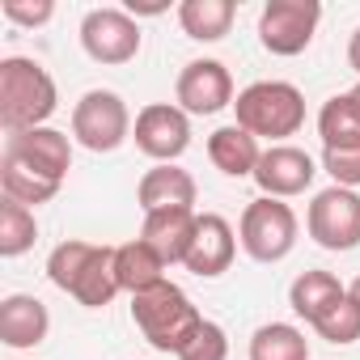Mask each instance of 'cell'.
<instances>
[{
	"label": "cell",
	"instance_id": "cell-1",
	"mask_svg": "<svg viewBox=\"0 0 360 360\" xmlns=\"http://www.w3.org/2000/svg\"><path fill=\"white\" fill-rule=\"evenodd\" d=\"M47 280L72 301H81L85 309H102L123 292L115 276V246H98L81 238H68L47 255Z\"/></svg>",
	"mask_w": 360,
	"mask_h": 360
},
{
	"label": "cell",
	"instance_id": "cell-2",
	"mask_svg": "<svg viewBox=\"0 0 360 360\" xmlns=\"http://www.w3.org/2000/svg\"><path fill=\"white\" fill-rule=\"evenodd\" d=\"M56 106H60L56 77L39 60H26V56L0 60V127H5V136L47 127Z\"/></svg>",
	"mask_w": 360,
	"mask_h": 360
},
{
	"label": "cell",
	"instance_id": "cell-3",
	"mask_svg": "<svg viewBox=\"0 0 360 360\" xmlns=\"http://www.w3.org/2000/svg\"><path fill=\"white\" fill-rule=\"evenodd\" d=\"M131 322H136V330L157 352H174L178 356V352L187 347V339L200 330L204 314L195 309V301L178 288L174 280H161L148 292H136L131 297Z\"/></svg>",
	"mask_w": 360,
	"mask_h": 360
},
{
	"label": "cell",
	"instance_id": "cell-4",
	"mask_svg": "<svg viewBox=\"0 0 360 360\" xmlns=\"http://www.w3.org/2000/svg\"><path fill=\"white\" fill-rule=\"evenodd\" d=\"M233 110H238V127L271 144H284L305 127V94L292 81H255L238 94Z\"/></svg>",
	"mask_w": 360,
	"mask_h": 360
},
{
	"label": "cell",
	"instance_id": "cell-5",
	"mask_svg": "<svg viewBox=\"0 0 360 360\" xmlns=\"http://www.w3.org/2000/svg\"><path fill=\"white\" fill-rule=\"evenodd\" d=\"M297 233H301L297 212L284 200H271V195H259L255 204H246V212L238 221V242L255 263L288 259L292 246H297Z\"/></svg>",
	"mask_w": 360,
	"mask_h": 360
},
{
	"label": "cell",
	"instance_id": "cell-6",
	"mask_svg": "<svg viewBox=\"0 0 360 360\" xmlns=\"http://www.w3.org/2000/svg\"><path fill=\"white\" fill-rule=\"evenodd\" d=\"M131 136V110L115 89H89L72 106V140L89 153H115Z\"/></svg>",
	"mask_w": 360,
	"mask_h": 360
},
{
	"label": "cell",
	"instance_id": "cell-7",
	"mask_svg": "<svg viewBox=\"0 0 360 360\" xmlns=\"http://www.w3.org/2000/svg\"><path fill=\"white\" fill-rule=\"evenodd\" d=\"M322 22V5L318 0H267L259 13V43L271 56H301Z\"/></svg>",
	"mask_w": 360,
	"mask_h": 360
},
{
	"label": "cell",
	"instance_id": "cell-8",
	"mask_svg": "<svg viewBox=\"0 0 360 360\" xmlns=\"http://www.w3.org/2000/svg\"><path fill=\"white\" fill-rule=\"evenodd\" d=\"M305 229L322 250H356L360 246V195L347 187H326L314 195L309 212H305Z\"/></svg>",
	"mask_w": 360,
	"mask_h": 360
},
{
	"label": "cell",
	"instance_id": "cell-9",
	"mask_svg": "<svg viewBox=\"0 0 360 360\" xmlns=\"http://www.w3.org/2000/svg\"><path fill=\"white\" fill-rule=\"evenodd\" d=\"M131 140L136 148L157 161V165H174L191 148V115L178 106V102H148L140 115H136V127H131Z\"/></svg>",
	"mask_w": 360,
	"mask_h": 360
},
{
	"label": "cell",
	"instance_id": "cell-10",
	"mask_svg": "<svg viewBox=\"0 0 360 360\" xmlns=\"http://www.w3.org/2000/svg\"><path fill=\"white\" fill-rule=\"evenodd\" d=\"M140 22L127 9H89L81 18V47L94 64H127L140 56Z\"/></svg>",
	"mask_w": 360,
	"mask_h": 360
},
{
	"label": "cell",
	"instance_id": "cell-11",
	"mask_svg": "<svg viewBox=\"0 0 360 360\" xmlns=\"http://www.w3.org/2000/svg\"><path fill=\"white\" fill-rule=\"evenodd\" d=\"M174 102L187 115H217L233 106V77L221 60H191L174 81Z\"/></svg>",
	"mask_w": 360,
	"mask_h": 360
},
{
	"label": "cell",
	"instance_id": "cell-12",
	"mask_svg": "<svg viewBox=\"0 0 360 360\" xmlns=\"http://www.w3.org/2000/svg\"><path fill=\"white\" fill-rule=\"evenodd\" d=\"M314 174H318V161L305 148H297V144H271L259 157L255 183L271 200H292V195H301V191L314 187Z\"/></svg>",
	"mask_w": 360,
	"mask_h": 360
},
{
	"label": "cell",
	"instance_id": "cell-13",
	"mask_svg": "<svg viewBox=\"0 0 360 360\" xmlns=\"http://www.w3.org/2000/svg\"><path fill=\"white\" fill-rule=\"evenodd\" d=\"M233 255H238V233L233 225L221 217V212H204L195 221V238H191V250H187V271L200 276V280H217L233 267Z\"/></svg>",
	"mask_w": 360,
	"mask_h": 360
},
{
	"label": "cell",
	"instance_id": "cell-14",
	"mask_svg": "<svg viewBox=\"0 0 360 360\" xmlns=\"http://www.w3.org/2000/svg\"><path fill=\"white\" fill-rule=\"evenodd\" d=\"M5 153L22 157L26 165H34L47 178H68L72 169V136L56 131V127H30V131H9L5 136Z\"/></svg>",
	"mask_w": 360,
	"mask_h": 360
},
{
	"label": "cell",
	"instance_id": "cell-15",
	"mask_svg": "<svg viewBox=\"0 0 360 360\" xmlns=\"http://www.w3.org/2000/svg\"><path fill=\"white\" fill-rule=\"evenodd\" d=\"M195 221H200L195 208H161V212H144L140 238L165 259V267H174V263H187V250H191V238H195Z\"/></svg>",
	"mask_w": 360,
	"mask_h": 360
},
{
	"label": "cell",
	"instance_id": "cell-16",
	"mask_svg": "<svg viewBox=\"0 0 360 360\" xmlns=\"http://www.w3.org/2000/svg\"><path fill=\"white\" fill-rule=\"evenodd\" d=\"M51 330V314L39 297L30 292H9L5 301H0V343L5 347H39Z\"/></svg>",
	"mask_w": 360,
	"mask_h": 360
},
{
	"label": "cell",
	"instance_id": "cell-17",
	"mask_svg": "<svg viewBox=\"0 0 360 360\" xmlns=\"http://www.w3.org/2000/svg\"><path fill=\"white\" fill-rule=\"evenodd\" d=\"M195 195H200V187H195L191 169H183V165H153V169H144L140 187H136V200L144 212L195 208Z\"/></svg>",
	"mask_w": 360,
	"mask_h": 360
},
{
	"label": "cell",
	"instance_id": "cell-18",
	"mask_svg": "<svg viewBox=\"0 0 360 360\" xmlns=\"http://www.w3.org/2000/svg\"><path fill=\"white\" fill-rule=\"evenodd\" d=\"M208 157H212V165H217L225 178H255L263 148H259V140H255L246 127L225 123V127H217V131L208 136Z\"/></svg>",
	"mask_w": 360,
	"mask_h": 360
},
{
	"label": "cell",
	"instance_id": "cell-19",
	"mask_svg": "<svg viewBox=\"0 0 360 360\" xmlns=\"http://www.w3.org/2000/svg\"><path fill=\"white\" fill-rule=\"evenodd\" d=\"M60 187H64L60 178H47L34 165H26L22 157L0 153V191H5V200H18L26 208H39V204H51L60 195Z\"/></svg>",
	"mask_w": 360,
	"mask_h": 360
},
{
	"label": "cell",
	"instance_id": "cell-20",
	"mask_svg": "<svg viewBox=\"0 0 360 360\" xmlns=\"http://www.w3.org/2000/svg\"><path fill=\"white\" fill-rule=\"evenodd\" d=\"M115 276H119V288L136 297V292H148L153 284L165 280V259L144 238H136V242L115 246Z\"/></svg>",
	"mask_w": 360,
	"mask_h": 360
},
{
	"label": "cell",
	"instance_id": "cell-21",
	"mask_svg": "<svg viewBox=\"0 0 360 360\" xmlns=\"http://www.w3.org/2000/svg\"><path fill=\"white\" fill-rule=\"evenodd\" d=\"M343 297H347V288H343L339 276H330V271H301V276L288 284V305H292V314L305 318L309 326H314L335 301H343Z\"/></svg>",
	"mask_w": 360,
	"mask_h": 360
},
{
	"label": "cell",
	"instance_id": "cell-22",
	"mask_svg": "<svg viewBox=\"0 0 360 360\" xmlns=\"http://www.w3.org/2000/svg\"><path fill=\"white\" fill-rule=\"evenodd\" d=\"M238 18L233 0H183L178 5V26L195 43H221Z\"/></svg>",
	"mask_w": 360,
	"mask_h": 360
},
{
	"label": "cell",
	"instance_id": "cell-23",
	"mask_svg": "<svg viewBox=\"0 0 360 360\" xmlns=\"http://www.w3.org/2000/svg\"><path fill=\"white\" fill-rule=\"evenodd\" d=\"M318 136L322 148H352L360 144V102L352 94H335L318 110Z\"/></svg>",
	"mask_w": 360,
	"mask_h": 360
},
{
	"label": "cell",
	"instance_id": "cell-24",
	"mask_svg": "<svg viewBox=\"0 0 360 360\" xmlns=\"http://www.w3.org/2000/svg\"><path fill=\"white\" fill-rule=\"evenodd\" d=\"M250 360H309V339L292 322H263L250 335Z\"/></svg>",
	"mask_w": 360,
	"mask_h": 360
},
{
	"label": "cell",
	"instance_id": "cell-25",
	"mask_svg": "<svg viewBox=\"0 0 360 360\" xmlns=\"http://www.w3.org/2000/svg\"><path fill=\"white\" fill-rule=\"evenodd\" d=\"M39 238V221H34V208L18 204V200H0V255L5 259H18L34 246Z\"/></svg>",
	"mask_w": 360,
	"mask_h": 360
},
{
	"label": "cell",
	"instance_id": "cell-26",
	"mask_svg": "<svg viewBox=\"0 0 360 360\" xmlns=\"http://www.w3.org/2000/svg\"><path fill=\"white\" fill-rule=\"evenodd\" d=\"M314 330H318L326 343H335V347L356 343V339H360V301H356V297L335 301V305H330V309L314 322Z\"/></svg>",
	"mask_w": 360,
	"mask_h": 360
},
{
	"label": "cell",
	"instance_id": "cell-27",
	"mask_svg": "<svg viewBox=\"0 0 360 360\" xmlns=\"http://www.w3.org/2000/svg\"><path fill=\"white\" fill-rule=\"evenodd\" d=\"M178 360H229V335L221 322H200V330L187 339V347L178 352Z\"/></svg>",
	"mask_w": 360,
	"mask_h": 360
},
{
	"label": "cell",
	"instance_id": "cell-28",
	"mask_svg": "<svg viewBox=\"0 0 360 360\" xmlns=\"http://www.w3.org/2000/svg\"><path fill=\"white\" fill-rule=\"evenodd\" d=\"M322 169L335 178V187H360V144L352 148H322Z\"/></svg>",
	"mask_w": 360,
	"mask_h": 360
},
{
	"label": "cell",
	"instance_id": "cell-29",
	"mask_svg": "<svg viewBox=\"0 0 360 360\" xmlns=\"http://www.w3.org/2000/svg\"><path fill=\"white\" fill-rule=\"evenodd\" d=\"M0 13H5L13 26H47L51 18H56V5L51 0H5V5H0Z\"/></svg>",
	"mask_w": 360,
	"mask_h": 360
},
{
	"label": "cell",
	"instance_id": "cell-30",
	"mask_svg": "<svg viewBox=\"0 0 360 360\" xmlns=\"http://www.w3.org/2000/svg\"><path fill=\"white\" fill-rule=\"evenodd\" d=\"M169 5L165 0H127V13L131 18H157V13H165Z\"/></svg>",
	"mask_w": 360,
	"mask_h": 360
},
{
	"label": "cell",
	"instance_id": "cell-31",
	"mask_svg": "<svg viewBox=\"0 0 360 360\" xmlns=\"http://www.w3.org/2000/svg\"><path fill=\"white\" fill-rule=\"evenodd\" d=\"M347 68L360 77V26L352 30V39H347Z\"/></svg>",
	"mask_w": 360,
	"mask_h": 360
},
{
	"label": "cell",
	"instance_id": "cell-32",
	"mask_svg": "<svg viewBox=\"0 0 360 360\" xmlns=\"http://www.w3.org/2000/svg\"><path fill=\"white\" fill-rule=\"evenodd\" d=\"M347 297H356V301H360V276L352 280V288H347Z\"/></svg>",
	"mask_w": 360,
	"mask_h": 360
},
{
	"label": "cell",
	"instance_id": "cell-33",
	"mask_svg": "<svg viewBox=\"0 0 360 360\" xmlns=\"http://www.w3.org/2000/svg\"><path fill=\"white\" fill-rule=\"evenodd\" d=\"M352 98H356V102H360V85H356V89H352Z\"/></svg>",
	"mask_w": 360,
	"mask_h": 360
}]
</instances>
